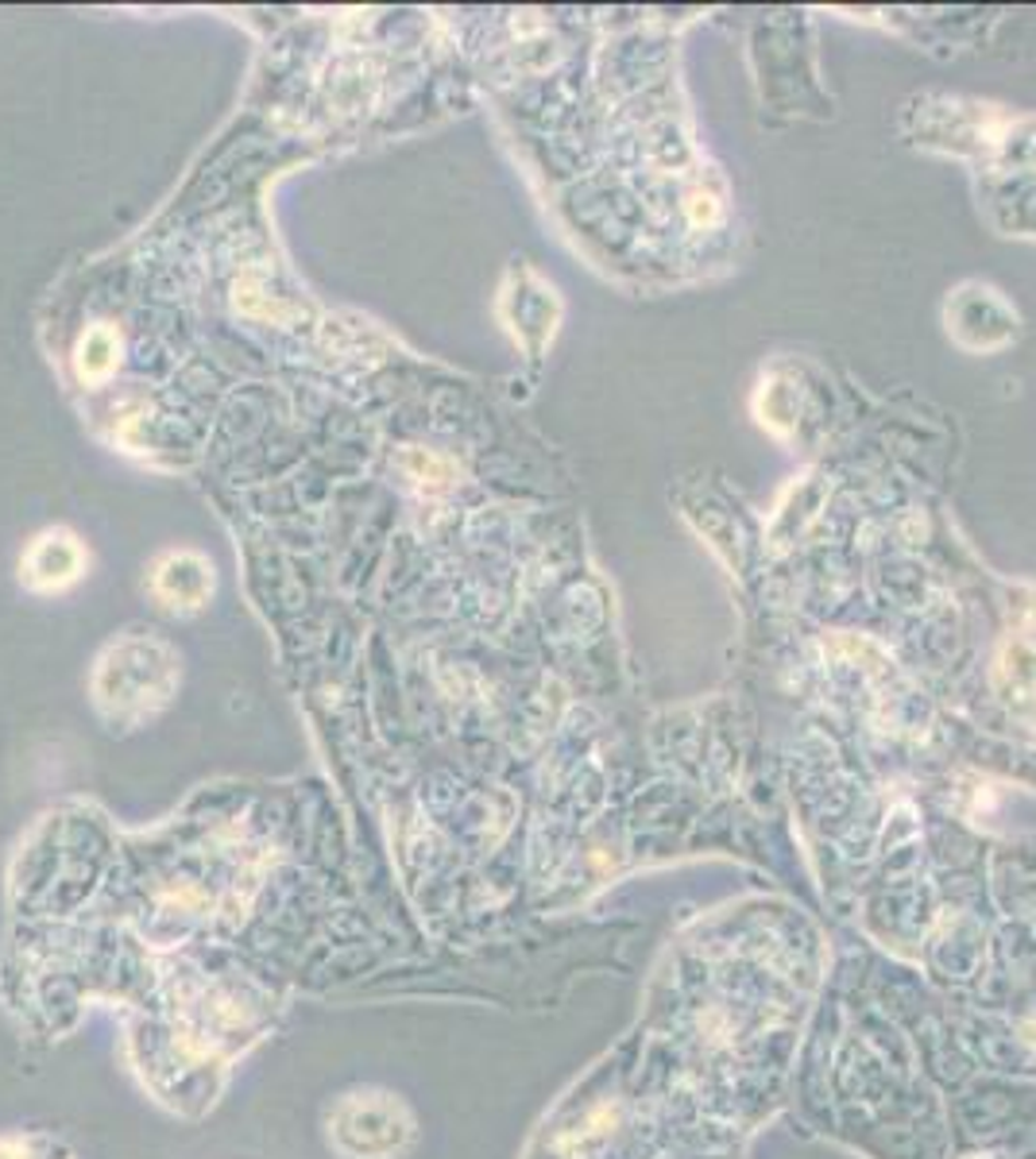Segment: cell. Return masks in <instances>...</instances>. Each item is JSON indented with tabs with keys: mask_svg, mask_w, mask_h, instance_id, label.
Returning <instances> with one entry per match:
<instances>
[{
	"mask_svg": "<svg viewBox=\"0 0 1036 1159\" xmlns=\"http://www.w3.org/2000/svg\"><path fill=\"white\" fill-rule=\"evenodd\" d=\"M82 568H85V553L74 533L47 530L24 553L20 576H24V584L35 588V592H59V588L74 584L77 576H82Z\"/></svg>",
	"mask_w": 1036,
	"mask_h": 1159,
	"instance_id": "6da1fadb",
	"label": "cell"
},
{
	"mask_svg": "<svg viewBox=\"0 0 1036 1159\" xmlns=\"http://www.w3.org/2000/svg\"><path fill=\"white\" fill-rule=\"evenodd\" d=\"M213 592V572L194 553H170L155 572V595L167 607H202V600Z\"/></svg>",
	"mask_w": 1036,
	"mask_h": 1159,
	"instance_id": "7a4b0ae2",
	"label": "cell"
},
{
	"mask_svg": "<svg viewBox=\"0 0 1036 1159\" xmlns=\"http://www.w3.org/2000/svg\"><path fill=\"white\" fill-rule=\"evenodd\" d=\"M112 367H117V337H112V329L97 325L77 345V372H82V379H105Z\"/></svg>",
	"mask_w": 1036,
	"mask_h": 1159,
	"instance_id": "3957f363",
	"label": "cell"
},
{
	"mask_svg": "<svg viewBox=\"0 0 1036 1159\" xmlns=\"http://www.w3.org/2000/svg\"><path fill=\"white\" fill-rule=\"evenodd\" d=\"M1025 1036H1028V1043H1036V1021L1025 1024Z\"/></svg>",
	"mask_w": 1036,
	"mask_h": 1159,
	"instance_id": "277c9868",
	"label": "cell"
}]
</instances>
